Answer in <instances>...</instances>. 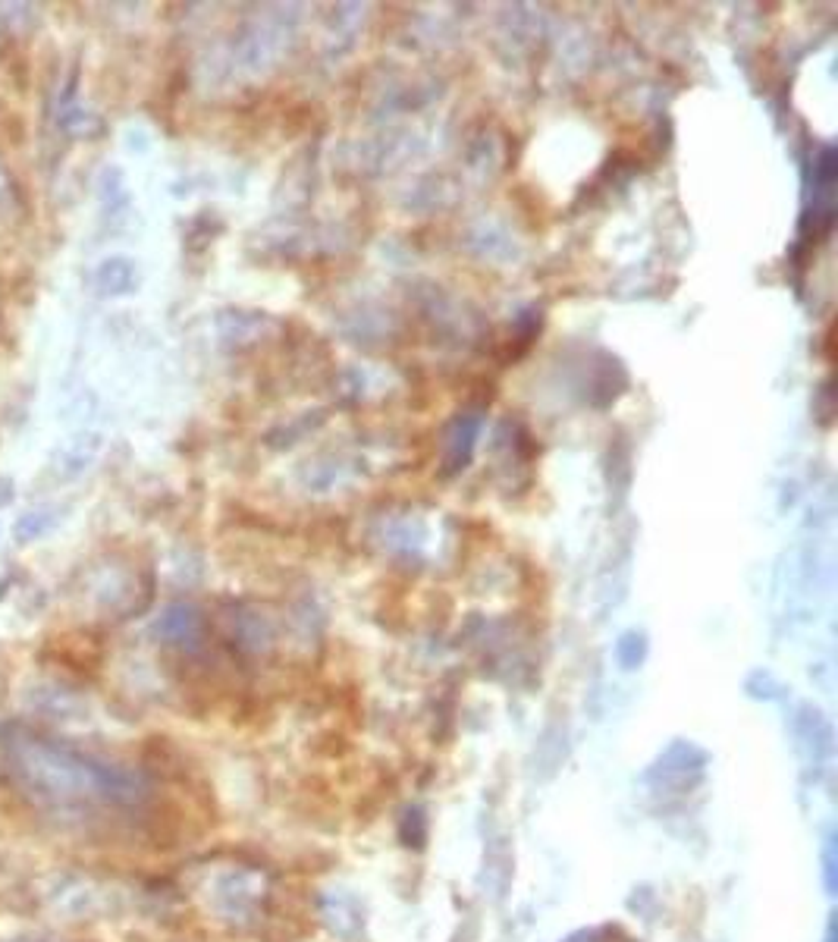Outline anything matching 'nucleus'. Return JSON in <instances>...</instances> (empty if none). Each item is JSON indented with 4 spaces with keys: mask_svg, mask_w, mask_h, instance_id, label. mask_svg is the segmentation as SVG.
Here are the masks:
<instances>
[{
    "mask_svg": "<svg viewBox=\"0 0 838 942\" xmlns=\"http://www.w3.org/2000/svg\"><path fill=\"white\" fill-rule=\"evenodd\" d=\"M6 760L19 786L50 807H75L92 801L94 795L119 792V776L113 769L98 767L48 738H10Z\"/></svg>",
    "mask_w": 838,
    "mask_h": 942,
    "instance_id": "obj_1",
    "label": "nucleus"
}]
</instances>
